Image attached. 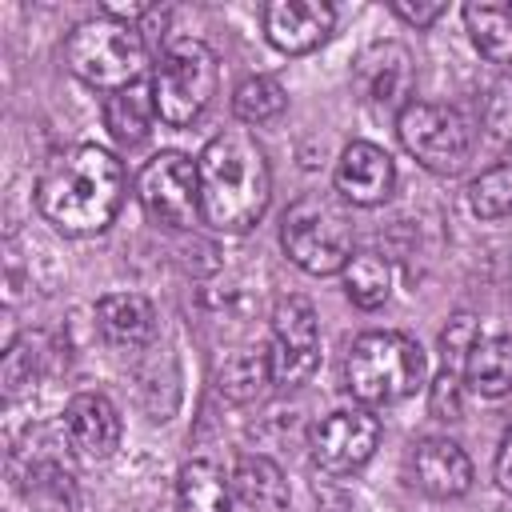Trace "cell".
<instances>
[{
  "instance_id": "1",
  "label": "cell",
  "mask_w": 512,
  "mask_h": 512,
  "mask_svg": "<svg viewBox=\"0 0 512 512\" xmlns=\"http://www.w3.org/2000/svg\"><path fill=\"white\" fill-rule=\"evenodd\" d=\"M44 220L64 236L104 232L124 204V164L100 144H76L48 164L36 188Z\"/></svg>"
},
{
  "instance_id": "2",
  "label": "cell",
  "mask_w": 512,
  "mask_h": 512,
  "mask_svg": "<svg viewBox=\"0 0 512 512\" xmlns=\"http://www.w3.org/2000/svg\"><path fill=\"white\" fill-rule=\"evenodd\" d=\"M200 212L216 232H248L272 200V172L260 140L248 128L216 132L200 156Z\"/></svg>"
},
{
  "instance_id": "3",
  "label": "cell",
  "mask_w": 512,
  "mask_h": 512,
  "mask_svg": "<svg viewBox=\"0 0 512 512\" xmlns=\"http://www.w3.org/2000/svg\"><path fill=\"white\" fill-rule=\"evenodd\" d=\"M344 388L364 408H384L424 384V348L392 328L360 332L344 352Z\"/></svg>"
},
{
  "instance_id": "4",
  "label": "cell",
  "mask_w": 512,
  "mask_h": 512,
  "mask_svg": "<svg viewBox=\"0 0 512 512\" xmlns=\"http://www.w3.org/2000/svg\"><path fill=\"white\" fill-rule=\"evenodd\" d=\"M64 64L72 68L76 80L100 92L128 88L132 80H144L148 64V40L140 24L100 12L92 20H80L68 40H64Z\"/></svg>"
},
{
  "instance_id": "5",
  "label": "cell",
  "mask_w": 512,
  "mask_h": 512,
  "mask_svg": "<svg viewBox=\"0 0 512 512\" xmlns=\"http://www.w3.org/2000/svg\"><path fill=\"white\" fill-rule=\"evenodd\" d=\"M284 256L308 276H336L352 260V220L336 192L300 196L280 220Z\"/></svg>"
},
{
  "instance_id": "6",
  "label": "cell",
  "mask_w": 512,
  "mask_h": 512,
  "mask_svg": "<svg viewBox=\"0 0 512 512\" xmlns=\"http://www.w3.org/2000/svg\"><path fill=\"white\" fill-rule=\"evenodd\" d=\"M216 80H220V64L204 40L196 36L168 40L152 68V96L160 120L168 128H188L192 120H200L216 96Z\"/></svg>"
},
{
  "instance_id": "7",
  "label": "cell",
  "mask_w": 512,
  "mask_h": 512,
  "mask_svg": "<svg viewBox=\"0 0 512 512\" xmlns=\"http://www.w3.org/2000/svg\"><path fill=\"white\" fill-rule=\"evenodd\" d=\"M396 132L400 144L408 148V156H416V164H424L436 176H452L468 164L472 156V124L436 100H408L396 112Z\"/></svg>"
},
{
  "instance_id": "8",
  "label": "cell",
  "mask_w": 512,
  "mask_h": 512,
  "mask_svg": "<svg viewBox=\"0 0 512 512\" xmlns=\"http://www.w3.org/2000/svg\"><path fill=\"white\" fill-rule=\"evenodd\" d=\"M136 196L168 228H192L200 212V172L184 152H156L136 172Z\"/></svg>"
},
{
  "instance_id": "9",
  "label": "cell",
  "mask_w": 512,
  "mask_h": 512,
  "mask_svg": "<svg viewBox=\"0 0 512 512\" xmlns=\"http://www.w3.org/2000/svg\"><path fill=\"white\" fill-rule=\"evenodd\" d=\"M272 384L276 388H300L312 380L320 364V316L312 300L284 296L272 312V344H268Z\"/></svg>"
},
{
  "instance_id": "10",
  "label": "cell",
  "mask_w": 512,
  "mask_h": 512,
  "mask_svg": "<svg viewBox=\"0 0 512 512\" xmlns=\"http://www.w3.org/2000/svg\"><path fill=\"white\" fill-rule=\"evenodd\" d=\"M312 460L328 472V476H352L360 472L380 444V420L372 416V408L356 404V408H336L328 412L316 428H312Z\"/></svg>"
},
{
  "instance_id": "11",
  "label": "cell",
  "mask_w": 512,
  "mask_h": 512,
  "mask_svg": "<svg viewBox=\"0 0 512 512\" xmlns=\"http://www.w3.org/2000/svg\"><path fill=\"white\" fill-rule=\"evenodd\" d=\"M260 24L276 52L304 56V52H316L332 36L336 8L324 0H272V4H264Z\"/></svg>"
},
{
  "instance_id": "12",
  "label": "cell",
  "mask_w": 512,
  "mask_h": 512,
  "mask_svg": "<svg viewBox=\"0 0 512 512\" xmlns=\"http://www.w3.org/2000/svg\"><path fill=\"white\" fill-rule=\"evenodd\" d=\"M332 184H336V196L344 204H352V208H376L396 188V164H392V156L380 144L352 140L340 152V160H336Z\"/></svg>"
},
{
  "instance_id": "13",
  "label": "cell",
  "mask_w": 512,
  "mask_h": 512,
  "mask_svg": "<svg viewBox=\"0 0 512 512\" xmlns=\"http://www.w3.org/2000/svg\"><path fill=\"white\" fill-rule=\"evenodd\" d=\"M120 412L104 392H76L64 404V440L84 464H100L120 448Z\"/></svg>"
},
{
  "instance_id": "14",
  "label": "cell",
  "mask_w": 512,
  "mask_h": 512,
  "mask_svg": "<svg viewBox=\"0 0 512 512\" xmlns=\"http://www.w3.org/2000/svg\"><path fill=\"white\" fill-rule=\"evenodd\" d=\"M412 484L432 500H456L472 488V460L468 452L448 436H428L408 456Z\"/></svg>"
},
{
  "instance_id": "15",
  "label": "cell",
  "mask_w": 512,
  "mask_h": 512,
  "mask_svg": "<svg viewBox=\"0 0 512 512\" xmlns=\"http://www.w3.org/2000/svg\"><path fill=\"white\" fill-rule=\"evenodd\" d=\"M96 328L116 348H144L156 336V308L140 292H108L96 300Z\"/></svg>"
},
{
  "instance_id": "16",
  "label": "cell",
  "mask_w": 512,
  "mask_h": 512,
  "mask_svg": "<svg viewBox=\"0 0 512 512\" xmlns=\"http://www.w3.org/2000/svg\"><path fill=\"white\" fill-rule=\"evenodd\" d=\"M412 88V56L400 44H376L360 60V92L376 108H404Z\"/></svg>"
},
{
  "instance_id": "17",
  "label": "cell",
  "mask_w": 512,
  "mask_h": 512,
  "mask_svg": "<svg viewBox=\"0 0 512 512\" xmlns=\"http://www.w3.org/2000/svg\"><path fill=\"white\" fill-rule=\"evenodd\" d=\"M232 496L240 504H248L252 512H284L292 500V488H288L284 468L272 456L248 452L232 468Z\"/></svg>"
},
{
  "instance_id": "18",
  "label": "cell",
  "mask_w": 512,
  "mask_h": 512,
  "mask_svg": "<svg viewBox=\"0 0 512 512\" xmlns=\"http://www.w3.org/2000/svg\"><path fill=\"white\" fill-rule=\"evenodd\" d=\"M156 96L152 80H132L128 88H116L104 96V128L116 144H140L152 132L156 120Z\"/></svg>"
},
{
  "instance_id": "19",
  "label": "cell",
  "mask_w": 512,
  "mask_h": 512,
  "mask_svg": "<svg viewBox=\"0 0 512 512\" xmlns=\"http://www.w3.org/2000/svg\"><path fill=\"white\" fill-rule=\"evenodd\" d=\"M464 384L488 400L508 396L512 392V336H480L464 360Z\"/></svg>"
},
{
  "instance_id": "20",
  "label": "cell",
  "mask_w": 512,
  "mask_h": 512,
  "mask_svg": "<svg viewBox=\"0 0 512 512\" xmlns=\"http://www.w3.org/2000/svg\"><path fill=\"white\" fill-rule=\"evenodd\" d=\"M464 28L476 52L492 64H512V0H472L464 4Z\"/></svg>"
},
{
  "instance_id": "21",
  "label": "cell",
  "mask_w": 512,
  "mask_h": 512,
  "mask_svg": "<svg viewBox=\"0 0 512 512\" xmlns=\"http://www.w3.org/2000/svg\"><path fill=\"white\" fill-rule=\"evenodd\" d=\"M180 512H232V476H224L212 460H188L176 476Z\"/></svg>"
},
{
  "instance_id": "22",
  "label": "cell",
  "mask_w": 512,
  "mask_h": 512,
  "mask_svg": "<svg viewBox=\"0 0 512 512\" xmlns=\"http://www.w3.org/2000/svg\"><path fill=\"white\" fill-rule=\"evenodd\" d=\"M344 292L356 308L372 312L380 304H388L392 296V268L380 252H352V260L344 264Z\"/></svg>"
},
{
  "instance_id": "23",
  "label": "cell",
  "mask_w": 512,
  "mask_h": 512,
  "mask_svg": "<svg viewBox=\"0 0 512 512\" xmlns=\"http://www.w3.org/2000/svg\"><path fill=\"white\" fill-rule=\"evenodd\" d=\"M272 384V364H268V352H232L224 360V368L216 372V388L228 396V400H256L264 388Z\"/></svg>"
},
{
  "instance_id": "24",
  "label": "cell",
  "mask_w": 512,
  "mask_h": 512,
  "mask_svg": "<svg viewBox=\"0 0 512 512\" xmlns=\"http://www.w3.org/2000/svg\"><path fill=\"white\" fill-rule=\"evenodd\" d=\"M468 208L480 220H504V216H512V152L504 160H496L492 168H484L468 184Z\"/></svg>"
},
{
  "instance_id": "25",
  "label": "cell",
  "mask_w": 512,
  "mask_h": 512,
  "mask_svg": "<svg viewBox=\"0 0 512 512\" xmlns=\"http://www.w3.org/2000/svg\"><path fill=\"white\" fill-rule=\"evenodd\" d=\"M284 104H288V96H284L280 80H272V76H244L232 92V112L244 124H268L284 112Z\"/></svg>"
},
{
  "instance_id": "26",
  "label": "cell",
  "mask_w": 512,
  "mask_h": 512,
  "mask_svg": "<svg viewBox=\"0 0 512 512\" xmlns=\"http://www.w3.org/2000/svg\"><path fill=\"white\" fill-rule=\"evenodd\" d=\"M476 340H480L476 316H468V312L452 316V320H448V328L440 332V348H444V368H452V372H460V376H464V360H468V352H472V344H476Z\"/></svg>"
},
{
  "instance_id": "27",
  "label": "cell",
  "mask_w": 512,
  "mask_h": 512,
  "mask_svg": "<svg viewBox=\"0 0 512 512\" xmlns=\"http://www.w3.org/2000/svg\"><path fill=\"white\" fill-rule=\"evenodd\" d=\"M428 412L436 420H460L464 416V376L444 368L432 384H428Z\"/></svg>"
},
{
  "instance_id": "28",
  "label": "cell",
  "mask_w": 512,
  "mask_h": 512,
  "mask_svg": "<svg viewBox=\"0 0 512 512\" xmlns=\"http://www.w3.org/2000/svg\"><path fill=\"white\" fill-rule=\"evenodd\" d=\"M392 12L412 28H432L444 16V4L440 0H392Z\"/></svg>"
},
{
  "instance_id": "29",
  "label": "cell",
  "mask_w": 512,
  "mask_h": 512,
  "mask_svg": "<svg viewBox=\"0 0 512 512\" xmlns=\"http://www.w3.org/2000/svg\"><path fill=\"white\" fill-rule=\"evenodd\" d=\"M488 128L504 140H512V88H496L492 100H488Z\"/></svg>"
},
{
  "instance_id": "30",
  "label": "cell",
  "mask_w": 512,
  "mask_h": 512,
  "mask_svg": "<svg viewBox=\"0 0 512 512\" xmlns=\"http://www.w3.org/2000/svg\"><path fill=\"white\" fill-rule=\"evenodd\" d=\"M492 472H496V488L512 500V424L504 428V436H500V448H496V464H492Z\"/></svg>"
}]
</instances>
